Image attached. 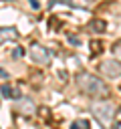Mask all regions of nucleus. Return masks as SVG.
<instances>
[{"mask_svg": "<svg viewBox=\"0 0 121 129\" xmlns=\"http://www.w3.org/2000/svg\"><path fill=\"white\" fill-rule=\"evenodd\" d=\"M58 2H63V4H69V6H73V2H71V0H50V4H48V6H54V4H58Z\"/></svg>", "mask_w": 121, "mask_h": 129, "instance_id": "ddd939ff", "label": "nucleus"}, {"mask_svg": "<svg viewBox=\"0 0 121 129\" xmlns=\"http://www.w3.org/2000/svg\"><path fill=\"white\" fill-rule=\"evenodd\" d=\"M67 40H69L71 44H75V46H77V44H81V40H79V36H75V34H69V36H67Z\"/></svg>", "mask_w": 121, "mask_h": 129, "instance_id": "9b49d317", "label": "nucleus"}, {"mask_svg": "<svg viewBox=\"0 0 121 129\" xmlns=\"http://www.w3.org/2000/svg\"><path fill=\"white\" fill-rule=\"evenodd\" d=\"M30 56H32L34 62L46 64L48 58H50V52H48V48H44V46H40V44H32V46H30Z\"/></svg>", "mask_w": 121, "mask_h": 129, "instance_id": "7ed1b4c3", "label": "nucleus"}, {"mask_svg": "<svg viewBox=\"0 0 121 129\" xmlns=\"http://www.w3.org/2000/svg\"><path fill=\"white\" fill-rule=\"evenodd\" d=\"M12 99H20V91H18V89H14V93H12Z\"/></svg>", "mask_w": 121, "mask_h": 129, "instance_id": "dca6fc26", "label": "nucleus"}, {"mask_svg": "<svg viewBox=\"0 0 121 129\" xmlns=\"http://www.w3.org/2000/svg\"><path fill=\"white\" fill-rule=\"evenodd\" d=\"M12 54H14V56H16V58H18V56H22V48H16V50H14V52H12Z\"/></svg>", "mask_w": 121, "mask_h": 129, "instance_id": "2eb2a0df", "label": "nucleus"}, {"mask_svg": "<svg viewBox=\"0 0 121 129\" xmlns=\"http://www.w3.org/2000/svg\"><path fill=\"white\" fill-rule=\"evenodd\" d=\"M24 107H26V111H28V115H30V113H34V105H32L30 101H26V103L22 101V105H20V109H24Z\"/></svg>", "mask_w": 121, "mask_h": 129, "instance_id": "9d476101", "label": "nucleus"}, {"mask_svg": "<svg viewBox=\"0 0 121 129\" xmlns=\"http://www.w3.org/2000/svg\"><path fill=\"white\" fill-rule=\"evenodd\" d=\"M115 129H121V121H117V123H115Z\"/></svg>", "mask_w": 121, "mask_h": 129, "instance_id": "f3484780", "label": "nucleus"}, {"mask_svg": "<svg viewBox=\"0 0 121 129\" xmlns=\"http://www.w3.org/2000/svg\"><path fill=\"white\" fill-rule=\"evenodd\" d=\"M101 50H103V44H101V40H91V54H93V56H97Z\"/></svg>", "mask_w": 121, "mask_h": 129, "instance_id": "6e6552de", "label": "nucleus"}, {"mask_svg": "<svg viewBox=\"0 0 121 129\" xmlns=\"http://www.w3.org/2000/svg\"><path fill=\"white\" fill-rule=\"evenodd\" d=\"M28 4H30V6H32L34 10H38V8H40V4H38L36 0H28Z\"/></svg>", "mask_w": 121, "mask_h": 129, "instance_id": "4468645a", "label": "nucleus"}, {"mask_svg": "<svg viewBox=\"0 0 121 129\" xmlns=\"http://www.w3.org/2000/svg\"><path fill=\"white\" fill-rule=\"evenodd\" d=\"M89 2H93V0H89Z\"/></svg>", "mask_w": 121, "mask_h": 129, "instance_id": "a211bd4d", "label": "nucleus"}, {"mask_svg": "<svg viewBox=\"0 0 121 129\" xmlns=\"http://www.w3.org/2000/svg\"><path fill=\"white\" fill-rule=\"evenodd\" d=\"M12 93H14V89H10L8 83H2V97L4 99H12Z\"/></svg>", "mask_w": 121, "mask_h": 129, "instance_id": "1a4fd4ad", "label": "nucleus"}, {"mask_svg": "<svg viewBox=\"0 0 121 129\" xmlns=\"http://www.w3.org/2000/svg\"><path fill=\"white\" fill-rule=\"evenodd\" d=\"M89 28H91L93 32H105V30H107V22L101 20V18H93V20L89 22Z\"/></svg>", "mask_w": 121, "mask_h": 129, "instance_id": "39448f33", "label": "nucleus"}, {"mask_svg": "<svg viewBox=\"0 0 121 129\" xmlns=\"http://www.w3.org/2000/svg\"><path fill=\"white\" fill-rule=\"evenodd\" d=\"M91 113H93V117L99 121L101 127L109 129V127L113 125L115 107H113L111 101H97V103H93V105H91Z\"/></svg>", "mask_w": 121, "mask_h": 129, "instance_id": "f03ea898", "label": "nucleus"}, {"mask_svg": "<svg viewBox=\"0 0 121 129\" xmlns=\"http://www.w3.org/2000/svg\"><path fill=\"white\" fill-rule=\"evenodd\" d=\"M6 38H10V40H16L18 38V32H16V28L14 26H2V42L6 40Z\"/></svg>", "mask_w": 121, "mask_h": 129, "instance_id": "423d86ee", "label": "nucleus"}, {"mask_svg": "<svg viewBox=\"0 0 121 129\" xmlns=\"http://www.w3.org/2000/svg\"><path fill=\"white\" fill-rule=\"evenodd\" d=\"M81 91L85 95H91V97H103L107 93V87L101 79H97L95 75H89V73H81L79 79H77Z\"/></svg>", "mask_w": 121, "mask_h": 129, "instance_id": "f257e3e1", "label": "nucleus"}, {"mask_svg": "<svg viewBox=\"0 0 121 129\" xmlns=\"http://www.w3.org/2000/svg\"><path fill=\"white\" fill-rule=\"evenodd\" d=\"M113 54H115L117 58H121V42H115V46H113Z\"/></svg>", "mask_w": 121, "mask_h": 129, "instance_id": "f8f14e48", "label": "nucleus"}, {"mask_svg": "<svg viewBox=\"0 0 121 129\" xmlns=\"http://www.w3.org/2000/svg\"><path fill=\"white\" fill-rule=\"evenodd\" d=\"M101 73H105L107 77H117L121 75V64L117 60H105L101 64Z\"/></svg>", "mask_w": 121, "mask_h": 129, "instance_id": "20e7f679", "label": "nucleus"}, {"mask_svg": "<svg viewBox=\"0 0 121 129\" xmlns=\"http://www.w3.org/2000/svg\"><path fill=\"white\" fill-rule=\"evenodd\" d=\"M71 129H91V125H89L87 119H77V121L71 123Z\"/></svg>", "mask_w": 121, "mask_h": 129, "instance_id": "0eeeda50", "label": "nucleus"}]
</instances>
